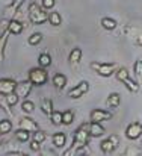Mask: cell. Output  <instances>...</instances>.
Returning <instances> with one entry per match:
<instances>
[{
    "label": "cell",
    "instance_id": "obj_1",
    "mask_svg": "<svg viewBox=\"0 0 142 156\" xmlns=\"http://www.w3.org/2000/svg\"><path fill=\"white\" fill-rule=\"evenodd\" d=\"M48 80V73L44 70V68H32L29 71V82L32 85H36V87H41L44 85Z\"/></svg>",
    "mask_w": 142,
    "mask_h": 156
},
{
    "label": "cell",
    "instance_id": "obj_2",
    "mask_svg": "<svg viewBox=\"0 0 142 156\" xmlns=\"http://www.w3.org/2000/svg\"><path fill=\"white\" fill-rule=\"evenodd\" d=\"M29 18L33 24H43L44 21H47V14L36 3H32L29 6Z\"/></svg>",
    "mask_w": 142,
    "mask_h": 156
},
{
    "label": "cell",
    "instance_id": "obj_3",
    "mask_svg": "<svg viewBox=\"0 0 142 156\" xmlns=\"http://www.w3.org/2000/svg\"><path fill=\"white\" fill-rule=\"evenodd\" d=\"M116 79H118L119 82H123L130 91H133V93H138V91H139V85H138L135 80L130 79V76H129V73H127L126 68H118V70H116Z\"/></svg>",
    "mask_w": 142,
    "mask_h": 156
},
{
    "label": "cell",
    "instance_id": "obj_4",
    "mask_svg": "<svg viewBox=\"0 0 142 156\" xmlns=\"http://www.w3.org/2000/svg\"><path fill=\"white\" fill-rule=\"evenodd\" d=\"M91 68L95 70L100 76L109 77L112 73H115L116 65H115V64H98V62H92V64H91Z\"/></svg>",
    "mask_w": 142,
    "mask_h": 156
},
{
    "label": "cell",
    "instance_id": "obj_5",
    "mask_svg": "<svg viewBox=\"0 0 142 156\" xmlns=\"http://www.w3.org/2000/svg\"><path fill=\"white\" fill-rule=\"evenodd\" d=\"M30 90H32V83H30L29 80H23V82H20V83L15 85L14 94H15L18 99H20V97L26 99V97L30 94Z\"/></svg>",
    "mask_w": 142,
    "mask_h": 156
},
{
    "label": "cell",
    "instance_id": "obj_6",
    "mask_svg": "<svg viewBox=\"0 0 142 156\" xmlns=\"http://www.w3.org/2000/svg\"><path fill=\"white\" fill-rule=\"evenodd\" d=\"M88 90H89V83H88L86 80H83V82H80L77 87H74L73 90H70L68 96H70L71 99H79V97H82L83 94H86Z\"/></svg>",
    "mask_w": 142,
    "mask_h": 156
},
{
    "label": "cell",
    "instance_id": "obj_7",
    "mask_svg": "<svg viewBox=\"0 0 142 156\" xmlns=\"http://www.w3.org/2000/svg\"><path fill=\"white\" fill-rule=\"evenodd\" d=\"M86 129H88V124H83L80 129H77V132H76V135H74V143H76V144H80V146L88 144V141H89V133L86 132ZM80 146H79V147H80Z\"/></svg>",
    "mask_w": 142,
    "mask_h": 156
},
{
    "label": "cell",
    "instance_id": "obj_8",
    "mask_svg": "<svg viewBox=\"0 0 142 156\" xmlns=\"http://www.w3.org/2000/svg\"><path fill=\"white\" fill-rule=\"evenodd\" d=\"M112 118V114L104 111V109H94L91 112V120L94 123H101V121H106V120H110Z\"/></svg>",
    "mask_w": 142,
    "mask_h": 156
},
{
    "label": "cell",
    "instance_id": "obj_9",
    "mask_svg": "<svg viewBox=\"0 0 142 156\" xmlns=\"http://www.w3.org/2000/svg\"><path fill=\"white\" fill-rule=\"evenodd\" d=\"M141 133H142V124L141 123H132V124L127 127V130H126V135H127V138H130V140L139 138Z\"/></svg>",
    "mask_w": 142,
    "mask_h": 156
},
{
    "label": "cell",
    "instance_id": "obj_10",
    "mask_svg": "<svg viewBox=\"0 0 142 156\" xmlns=\"http://www.w3.org/2000/svg\"><path fill=\"white\" fill-rule=\"evenodd\" d=\"M15 82L12 79H0V94H11L15 90Z\"/></svg>",
    "mask_w": 142,
    "mask_h": 156
},
{
    "label": "cell",
    "instance_id": "obj_11",
    "mask_svg": "<svg viewBox=\"0 0 142 156\" xmlns=\"http://www.w3.org/2000/svg\"><path fill=\"white\" fill-rule=\"evenodd\" d=\"M115 146H116V136H110L109 140H104L101 143V150L104 153H110L115 149Z\"/></svg>",
    "mask_w": 142,
    "mask_h": 156
},
{
    "label": "cell",
    "instance_id": "obj_12",
    "mask_svg": "<svg viewBox=\"0 0 142 156\" xmlns=\"http://www.w3.org/2000/svg\"><path fill=\"white\" fill-rule=\"evenodd\" d=\"M88 133L89 135H92V136H101L103 133H104V129H103V126L100 124V123H91V124H88Z\"/></svg>",
    "mask_w": 142,
    "mask_h": 156
},
{
    "label": "cell",
    "instance_id": "obj_13",
    "mask_svg": "<svg viewBox=\"0 0 142 156\" xmlns=\"http://www.w3.org/2000/svg\"><path fill=\"white\" fill-rule=\"evenodd\" d=\"M20 127L21 129H24V130H32V132H35V130H38V124L35 123V121H32L30 118H23L21 120V123H20Z\"/></svg>",
    "mask_w": 142,
    "mask_h": 156
},
{
    "label": "cell",
    "instance_id": "obj_14",
    "mask_svg": "<svg viewBox=\"0 0 142 156\" xmlns=\"http://www.w3.org/2000/svg\"><path fill=\"white\" fill-rule=\"evenodd\" d=\"M8 30H9L11 34H14V35H18V34L23 32V24H21L20 21H17V20H12V21L9 23Z\"/></svg>",
    "mask_w": 142,
    "mask_h": 156
},
{
    "label": "cell",
    "instance_id": "obj_15",
    "mask_svg": "<svg viewBox=\"0 0 142 156\" xmlns=\"http://www.w3.org/2000/svg\"><path fill=\"white\" fill-rule=\"evenodd\" d=\"M119 103H121V97L118 93H112L107 96V105L110 108H116V106H119Z\"/></svg>",
    "mask_w": 142,
    "mask_h": 156
},
{
    "label": "cell",
    "instance_id": "obj_16",
    "mask_svg": "<svg viewBox=\"0 0 142 156\" xmlns=\"http://www.w3.org/2000/svg\"><path fill=\"white\" fill-rule=\"evenodd\" d=\"M70 62H73V64H79L80 62V59H82V49H79V47H76V49H73L71 53H70Z\"/></svg>",
    "mask_w": 142,
    "mask_h": 156
},
{
    "label": "cell",
    "instance_id": "obj_17",
    "mask_svg": "<svg viewBox=\"0 0 142 156\" xmlns=\"http://www.w3.org/2000/svg\"><path fill=\"white\" fill-rule=\"evenodd\" d=\"M67 83V77L62 74V73H57L54 77H53V85L57 87V88H64Z\"/></svg>",
    "mask_w": 142,
    "mask_h": 156
},
{
    "label": "cell",
    "instance_id": "obj_18",
    "mask_svg": "<svg viewBox=\"0 0 142 156\" xmlns=\"http://www.w3.org/2000/svg\"><path fill=\"white\" fill-rule=\"evenodd\" d=\"M101 26H103L104 29H107V30H113V29L116 27V21H115L113 18L104 17V18L101 20Z\"/></svg>",
    "mask_w": 142,
    "mask_h": 156
},
{
    "label": "cell",
    "instance_id": "obj_19",
    "mask_svg": "<svg viewBox=\"0 0 142 156\" xmlns=\"http://www.w3.org/2000/svg\"><path fill=\"white\" fill-rule=\"evenodd\" d=\"M38 62H40V67H41V68H47V67H50V64H51V56L47 55V53H43V55L40 56Z\"/></svg>",
    "mask_w": 142,
    "mask_h": 156
},
{
    "label": "cell",
    "instance_id": "obj_20",
    "mask_svg": "<svg viewBox=\"0 0 142 156\" xmlns=\"http://www.w3.org/2000/svg\"><path fill=\"white\" fill-rule=\"evenodd\" d=\"M53 144L56 146V147H64L65 146V135L64 133H54L53 135Z\"/></svg>",
    "mask_w": 142,
    "mask_h": 156
},
{
    "label": "cell",
    "instance_id": "obj_21",
    "mask_svg": "<svg viewBox=\"0 0 142 156\" xmlns=\"http://www.w3.org/2000/svg\"><path fill=\"white\" fill-rule=\"evenodd\" d=\"M47 18H48V21H50V24H53V26H59L62 23V18H61L59 12H51Z\"/></svg>",
    "mask_w": 142,
    "mask_h": 156
},
{
    "label": "cell",
    "instance_id": "obj_22",
    "mask_svg": "<svg viewBox=\"0 0 142 156\" xmlns=\"http://www.w3.org/2000/svg\"><path fill=\"white\" fill-rule=\"evenodd\" d=\"M73 118H74V114L71 111H65L62 112V124H71L73 123Z\"/></svg>",
    "mask_w": 142,
    "mask_h": 156
},
{
    "label": "cell",
    "instance_id": "obj_23",
    "mask_svg": "<svg viewBox=\"0 0 142 156\" xmlns=\"http://www.w3.org/2000/svg\"><path fill=\"white\" fill-rule=\"evenodd\" d=\"M41 41H43V35H41L40 32L32 34V35L29 37V44H30V46H36V44H40Z\"/></svg>",
    "mask_w": 142,
    "mask_h": 156
},
{
    "label": "cell",
    "instance_id": "obj_24",
    "mask_svg": "<svg viewBox=\"0 0 142 156\" xmlns=\"http://www.w3.org/2000/svg\"><path fill=\"white\" fill-rule=\"evenodd\" d=\"M12 129V123L9 120H2L0 121V133H8Z\"/></svg>",
    "mask_w": 142,
    "mask_h": 156
},
{
    "label": "cell",
    "instance_id": "obj_25",
    "mask_svg": "<svg viewBox=\"0 0 142 156\" xmlns=\"http://www.w3.org/2000/svg\"><path fill=\"white\" fill-rule=\"evenodd\" d=\"M50 118H51V123H53V124H61V123H62V112L53 111V112L50 114Z\"/></svg>",
    "mask_w": 142,
    "mask_h": 156
},
{
    "label": "cell",
    "instance_id": "obj_26",
    "mask_svg": "<svg viewBox=\"0 0 142 156\" xmlns=\"http://www.w3.org/2000/svg\"><path fill=\"white\" fill-rule=\"evenodd\" d=\"M15 136L20 140V141H23V143H26L27 140H29V132L27 130H24V129H20L17 133H15Z\"/></svg>",
    "mask_w": 142,
    "mask_h": 156
},
{
    "label": "cell",
    "instance_id": "obj_27",
    "mask_svg": "<svg viewBox=\"0 0 142 156\" xmlns=\"http://www.w3.org/2000/svg\"><path fill=\"white\" fill-rule=\"evenodd\" d=\"M21 109H23L24 112L30 114V112L35 109V105L32 103V102H29V100H24V102H23V105H21Z\"/></svg>",
    "mask_w": 142,
    "mask_h": 156
},
{
    "label": "cell",
    "instance_id": "obj_28",
    "mask_svg": "<svg viewBox=\"0 0 142 156\" xmlns=\"http://www.w3.org/2000/svg\"><path fill=\"white\" fill-rule=\"evenodd\" d=\"M44 140H46V133H44L43 130H35V133H33V141L43 143Z\"/></svg>",
    "mask_w": 142,
    "mask_h": 156
},
{
    "label": "cell",
    "instance_id": "obj_29",
    "mask_svg": "<svg viewBox=\"0 0 142 156\" xmlns=\"http://www.w3.org/2000/svg\"><path fill=\"white\" fill-rule=\"evenodd\" d=\"M41 108H43V112L47 114V115H50V114L53 112V111H51V102H50V100H43Z\"/></svg>",
    "mask_w": 142,
    "mask_h": 156
},
{
    "label": "cell",
    "instance_id": "obj_30",
    "mask_svg": "<svg viewBox=\"0 0 142 156\" xmlns=\"http://www.w3.org/2000/svg\"><path fill=\"white\" fill-rule=\"evenodd\" d=\"M18 102V97L14 94V93H11V94H8V103L11 105V106H14V105H17Z\"/></svg>",
    "mask_w": 142,
    "mask_h": 156
},
{
    "label": "cell",
    "instance_id": "obj_31",
    "mask_svg": "<svg viewBox=\"0 0 142 156\" xmlns=\"http://www.w3.org/2000/svg\"><path fill=\"white\" fill-rule=\"evenodd\" d=\"M54 6V0H43V9L47 11V9H51Z\"/></svg>",
    "mask_w": 142,
    "mask_h": 156
},
{
    "label": "cell",
    "instance_id": "obj_32",
    "mask_svg": "<svg viewBox=\"0 0 142 156\" xmlns=\"http://www.w3.org/2000/svg\"><path fill=\"white\" fill-rule=\"evenodd\" d=\"M135 73H136V76H138V77L141 76V73H142V64H141V61H136V64H135Z\"/></svg>",
    "mask_w": 142,
    "mask_h": 156
},
{
    "label": "cell",
    "instance_id": "obj_33",
    "mask_svg": "<svg viewBox=\"0 0 142 156\" xmlns=\"http://www.w3.org/2000/svg\"><path fill=\"white\" fill-rule=\"evenodd\" d=\"M6 35H8V34H3V35L0 37V55H2V50H3V46H5V43H6V38H8Z\"/></svg>",
    "mask_w": 142,
    "mask_h": 156
},
{
    "label": "cell",
    "instance_id": "obj_34",
    "mask_svg": "<svg viewBox=\"0 0 142 156\" xmlns=\"http://www.w3.org/2000/svg\"><path fill=\"white\" fill-rule=\"evenodd\" d=\"M30 149L32 150H40V143H36V141H32V144H30Z\"/></svg>",
    "mask_w": 142,
    "mask_h": 156
},
{
    "label": "cell",
    "instance_id": "obj_35",
    "mask_svg": "<svg viewBox=\"0 0 142 156\" xmlns=\"http://www.w3.org/2000/svg\"><path fill=\"white\" fill-rule=\"evenodd\" d=\"M80 156H86V155H80Z\"/></svg>",
    "mask_w": 142,
    "mask_h": 156
},
{
    "label": "cell",
    "instance_id": "obj_36",
    "mask_svg": "<svg viewBox=\"0 0 142 156\" xmlns=\"http://www.w3.org/2000/svg\"><path fill=\"white\" fill-rule=\"evenodd\" d=\"M24 156H26V155H24Z\"/></svg>",
    "mask_w": 142,
    "mask_h": 156
}]
</instances>
